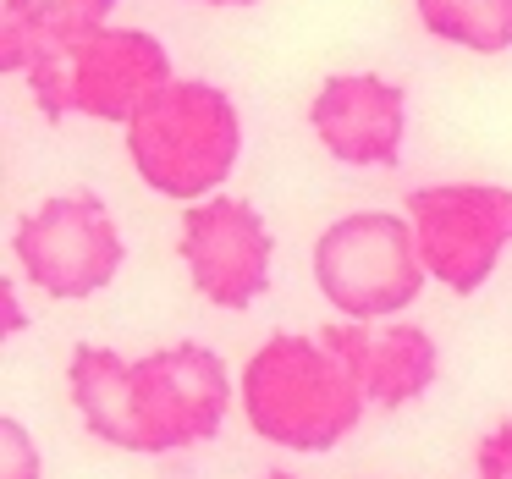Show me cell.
<instances>
[{
	"label": "cell",
	"mask_w": 512,
	"mask_h": 479,
	"mask_svg": "<svg viewBox=\"0 0 512 479\" xmlns=\"http://www.w3.org/2000/svg\"><path fill=\"white\" fill-rule=\"evenodd\" d=\"M237 408L248 430L276 452H336L364 424L369 397L353 364L320 331H276L248 353L237 375Z\"/></svg>",
	"instance_id": "6da1fadb"
},
{
	"label": "cell",
	"mask_w": 512,
	"mask_h": 479,
	"mask_svg": "<svg viewBox=\"0 0 512 479\" xmlns=\"http://www.w3.org/2000/svg\"><path fill=\"white\" fill-rule=\"evenodd\" d=\"M127 166L155 199L204 204L232 182L243 160V111L210 78H171L122 127Z\"/></svg>",
	"instance_id": "7a4b0ae2"
},
{
	"label": "cell",
	"mask_w": 512,
	"mask_h": 479,
	"mask_svg": "<svg viewBox=\"0 0 512 479\" xmlns=\"http://www.w3.org/2000/svg\"><path fill=\"white\" fill-rule=\"evenodd\" d=\"M314 287L331 303L336 320L353 325H386L419 303L424 270L419 237H413L402 210H353L336 215L320 237H314Z\"/></svg>",
	"instance_id": "3957f363"
},
{
	"label": "cell",
	"mask_w": 512,
	"mask_h": 479,
	"mask_svg": "<svg viewBox=\"0 0 512 479\" xmlns=\"http://www.w3.org/2000/svg\"><path fill=\"white\" fill-rule=\"evenodd\" d=\"M171 78H177V67H171L166 39L149 34V28L111 23L100 34H89L83 45H72L61 61L28 72L23 83L45 122L83 116V122L127 127Z\"/></svg>",
	"instance_id": "277c9868"
},
{
	"label": "cell",
	"mask_w": 512,
	"mask_h": 479,
	"mask_svg": "<svg viewBox=\"0 0 512 479\" xmlns=\"http://www.w3.org/2000/svg\"><path fill=\"white\" fill-rule=\"evenodd\" d=\"M12 254L17 270L34 292L56 303L100 298L127 265V237L116 226L111 204L94 188H67L17 215L12 226Z\"/></svg>",
	"instance_id": "5b68a950"
},
{
	"label": "cell",
	"mask_w": 512,
	"mask_h": 479,
	"mask_svg": "<svg viewBox=\"0 0 512 479\" xmlns=\"http://www.w3.org/2000/svg\"><path fill=\"white\" fill-rule=\"evenodd\" d=\"M419 259L435 287L452 298H474L496 276L512 248V188L507 182H424L402 204Z\"/></svg>",
	"instance_id": "8992f818"
},
{
	"label": "cell",
	"mask_w": 512,
	"mask_h": 479,
	"mask_svg": "<svg viewBox=\"0 0 512 479\" xmlns=\"http://www.w3.org/2000/svg\"><path fill=\"white\" fill-rule=\"evenodd\" d=\"M237 386L221 353L204 342H171L133 358V457H171L221 435Z\"/></svg>",
	"instance_id": "52a82bcc"
},
{
	"label": "cell",
	"mask_w": 512,
	"mask_h": 479,
	"mask_svg": "<svg viewBox=\"0 0 512 479\" xmlns=\"http://www.w3.org/2000/svg\"><path fill=\"white\" fill-rule=\"evenodd\" d=\"M177 259H182V270H188L193 292H199L210 309L243 314L270 292L276 237H270V221L248 199L215 193V199L182 210Z\"/></svg>",
	"instance_id": "ba28073f"
},
{
	"label": "cell",
	"mask_w": 512,
	"mask_h": 479,
	"mask_svg": "<svg viewBox=\"0 0 512 479\" xmlns=\"http://www.w3.org/2000/svg\"><path fill=\"white\" fill-rule=\"evenodd\" d=\"M309 133L336 166H397L408 138V89L386 72H331L309 100Z\"/></svg>",
	"instance_id": "9c48e42d"
},
{
	"label": "cell",
	"mask_w": 512,
	"mask_h": 479,
	"mask_svg": "<svg viewBox=\"0 0 512 479\" xmlns=\"http://www.w3.org/2000/svg\"><path fill=\"white\" fill-rule=\"evenodd\" d=\"M320 336L353 364L369 408L380 413L413 408L419 397H430L435 375H441V347L413 320H386V325L336 320V325H320Z\"/></svg>",
	"instance_id": "30bf717a"
},
{
	"label": "cell",
	"mask_w": 512,
	"mask_h": 479,
	"mask_svg": "<svg viewBox=\"0 0 512 479\" xmlns=\"http://www.w3.org/2000/svg\"><path fill=\"white\" fill-rule=\"evenodd\" d=\"M122 0H6L0 17V56L12 78L61 61L72 45H83L89 34L111 28Z\"/></svg>",
	"instance_id": "8fae6325"
},
{
	"label": "cell",
	"mask_w": 512,
	"mask_h": 479,
	"mask_svg": "<svg viewBox=\"0 0 512 479\" xmlns=\"http://www.w3.org/2000/svg\"><path fill=\"white\" fill-rule=\"evenodd\" d=\"M67 397L78 408L83 430L94 441L116 446V452H133L138 424H133V358H122L116 347L83 342L67 358Z\"/></svg>",
	"instance_id": "7c38bea8"
},
{
	"label": "cell",
	"mask_w": 512,
	"mask_h": 479,
	"mask_svg": "<svg viewBox=\"0 0 512 479\" xmlns=\"http://www.w3.org/2000/svg\"><path fill=\"white\" fill-rule=\"evenodd\" d=\"M413 17L430 39L468 56L512 50V0H413Z\"/></svg>",
	"instance_id": "4fadbf2b"
},
{
	"label": "cell",
	"mask_w": 512,
	"mask_h": 479,
	"mask_svg": "<svg viewBox=\"0 0 512 479\" xmlns=\"http://www.w3.org/2000/svg\"><path fill=\"white\" fill-rule=\"evenodd\" d=\"M0 452H6V463H0V479H45V452H39V441L23 430V419H0Z\"/></svg>",
	"instance_id": "5bb4252c"
},
{
	"label": "cell",
	"mask_w": 512,
	"mask_h": 479,
	"mask_svg": "<svg viewBox=\"0 0 512 479\" xmlns=\"http://www.w3.org/2000/svg\"><path fill=\"white\" fill-rule=\"evenodd\" d=\"M474 474L479 479H512V419L490 424L474 441Z\"/></svg>",
	"instance_id": "9a60e30c"
},
{
	"label": "cell",
	"mask_w": 512,
	"mask_h": 479,
	"mask_svg": "<svg viewBox=\"0 0 512 479\" xmlns=\"http://www.w3.org/2000/svg\"><path fill=\"white\" fill-rule=\"evenodd\" d=\"M0 331L6 336H23L28 331V309H23V292H17V281H6V287H0Z\"/></svg>",
	"instance_id": "2e32d148"
},
{
	"label": "cell",
	"mask_w": 512,
	"mask_h": 479,
	"mask_svg": "<svg viewBox=\"0 0 512 479\" xmlns=\"http://www.w3.org/2000/svg\"><path fill=\"white\" fill-rule=\"evenodd\" d=\"M193 6H215V12H248L259 0H193Z\"/></svg>",
	"instance_id": "e0dca14e"
},
{
	"label": "cell",
	"mask_w": 512,
	"mask_h": 479,
	"mask_svg": "<svg viewBox=\"0 0 512 479\" xmlns=\"http://www.w3.org/2000/svg\"><path fill=\"white\" fill-rule=\"evenodd\" d=\"M265 479H298V474H287V468H270V474Z\"/></svg>",
	"instance_id": "ac0fdd59"
}]
</instances>
